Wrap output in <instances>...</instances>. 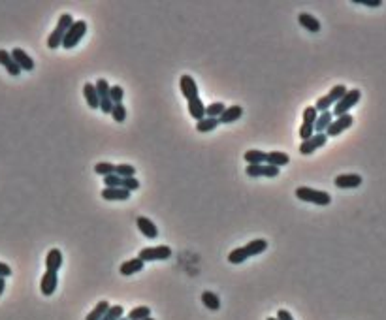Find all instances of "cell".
Returning <instances> with one entry per match:
<instances>
[{"instance_id": "6da1fadb", "label": "cell", "mask_w": 386, "mask_h": 320, "mask_svg": "<svg viewBox=\"0 0 386 320\" xmlns=\"http://www.w3.org/2000/svg\"><path fill=\"white\" fill-rule=\"evenodd\" d=\"M74 23H76V21H74V17L70 16V14H62V16L59 17V23L55 27V31L47 36V47H49V49H59V47H62V40H64L68 29Z\"/></svg>"}, {"instance_id": "7a4b0ae2", "label": "cell", "mask_w": 386, "mask_h": 320, "mask_svg": "<svg viewBox=\"0 0 386 320\" xmlns=\"http://www.w3.org/2000/svg\"><path fill=\"white\" fill-rule=\"evenodd\" d=\"M296 198L301 200V202H309L315 203V205H330L332 203V196L326 190H315L311 187H300L296 188Z\"/></svg>"}, {"instance_id": "3957f363", "label": "cell", "mask_w": 386, "mask_h": 320, "mask_svg": "<svg viewBox=\"0 0 386 320\" xmlns=\"http://www.w3.org/2000/svg\"><path fill=\"white\" fill-rule=\"evenodd\" d=\"M347 91L348 89L345 85H335L330 93L326 94V96L318 98L317 104H315V110L320 111V113H322V111H330V108H333V106H335V104H337V102H339L341 98L347 94Z\"/></svg>"}, {"instance_id": "277c9868", "label": "cell", "mask_w": 386, "mask_h": 320, "mask_svg": "<svg viewBox=\"0 0 386 320\" xmlns=\"http://www.w3.org/2000/svg\"><path fill=\"white\" fill-rule=\"evenodd\" d=\"M360 96H362V93H360V89H350V91H347V94L341 98L335 106H333V117H341V115H347L348 110L350 108H354L356 104L360 102Z\"/></svg>"}, {"instance_id": "5b68a950", "label": "cell", "mask_w": 386, "mask_h": 320, "mask_svg": "<svg viewBox=\"0 0 386 320\" xmlns=\"http://www.w3.org/2000/svg\"><path fill=\"white\" fill-rule=\"evenodd\" d=\"M87 34V23L85 21H76L66 32V36L62 40V47L64 49H74V47L83 40V36Z\"/></svg>"}, {"instance_id": "8992f818", "label": "cell", "mask_w": 386, "mask_h": 320, "mask_svg": "<svg viewBox=\"0 0 386 320\" xmlns=\"http://www.w3.org/2000/svg\"><path fill=\"white\" fill-rule=\"evenodd\" d=\"M171 256V249L168 245H156V247H145L139 250L138 258L143 262H158V260H168Z\"/></svg>"}, {"instance_id": "52a82bcc", "label": "cell", "mask_w": 386, "mask_h": 320, "mask_svg": "<svg viewBox=\"0 0 386 320\" xmlns=\"http://www.w3.org/2000/svg\"><path fill=\"white\" fill-rule=\"evenodd\" d=\"M352 123H354V119H352V115H341V117H333L332 121V125L328 126V130H326V136L328 138H335V136H339L341 132H345V130H348L350 126H352Z\"/></svg>"}, {"instance_id": "ba28073f", "label": "cell", "mask_w": 386, "mask_h": 320, "mask_svg": "<svg viewBox=\"0 0 386 320\" xmlns=\"http://www.w3.org/2000/svg\"><path fill=\"white\" fill-rule=\"evenodd\" d=\"M328 136L326 134H315L311 140H305L300 143V155H313L317 149L324 147L326 143H328Z\"/></svg>"}, {"instance_id": "9c48e42d", "label": "cell", "mask_w": 386, "mask_h": 320, "mask_svg": "<svg viewBox=\"0 0 386 320\" xmlns=\"http://www.w3.org/2000/svg\"><path fill=\"white\" fill-rule=\"evenodd\" d=\"M179 89H181V94L186 98V102L198 98V85H196V81L188 74L179 78Z\"/></svg>"}, {"instance_id": "30bf717a", "label": "cell", "mask_w": 386, "mask_h": 320, "mask_svg": "<svg viewBox=\"0 0 386 320\" xmlns=\"http://www.w3.org/2000/svg\"><path fill=\"white\" fill-rule=\"evenodd\" d=\"M247 175L249 177H277L279 168L271 164H258V166H247Z\"/></svg>"}, {"instance_id": "8fae6325", "label": "cell", "mask_w": 386, "mask_h": 320, "mask_svg": "<svg viewBox=\"0 0 386 320\" xmlns=\"http://www.w3.org/2000/svg\"><path fill=\"white\" fill-rule=\"evenodd\" d=\"M12 59L16 61V64L21 68V72H31V70H34V61H32L31 57L27 55V51L25 49H21V47H14L12 51Z\"/></svg>"}, {"instance_id": "7c38bea8", "label": "cell", "mask_w": 386, "mask_h": 320, "mask_svg": "<svg viewBox=\"0 0 386 320\" xmlns=\"http://www.w3.org/2000/svg\"><path fill=\"white\" fill-rule=\"evenodd\" d=\"M333 185L339 188H358L362 185V175L358 173H343V175H337Z\"/></svg>"}, {"instance_id": "4fadbf2b", "label": "cell", "mask_w": 386, "mask_h": 320, "mask_svg": "<svg viewBox=\"0 0 386 320\" xmlns=\"http://www.w3.org/2000/svg\"><path fill=\"white\" fill-rule=\"evenodd\" d=\"M57 284H59V275L53 273V271H46L44 277H42V282H40V292L44 296H53V292L57 290Z\"/></svg>"}, {"instance_id": "5bb4252c", "label": "cell", "mask_w": 386, "mask_h": 320, "mask_svg": "<svg viewBox=\"0 0 386 320\" xmlns=\"http://www.w3.org/2000/svg\"><path fill=\"white\" fill-rule=\"evenodd\" d=\"M130 194L132 192H128L126 188L123 187H117V188H104L102 190V198L104 200H108V202H124V200H130Z\"/></svg>"}, {"instance_id": "9a60e30c", "label": "cell", "mask_w": 386, "mask_h": 320, "mask_svg": "<svg viewBox=\"0 0 386 320\" xmlns=\"http://www.w3.org/2000/svg\"><path fill=\"white\" fill-rule=\"evenodd\" d=\"M136 224H138V230L145 235L147 239H156L158 237V228H156L153 220H149V217H138Z\"/></svg>"}, {"instance_id": "2e32d148", "label": "cell", "mask_w": 386, "mask_h": 320, "mask_svg": "<svg viewBox=\"0 0 386 320\" xmlns=\"http://www.w3.org/2000/svg\"><path fill=\"white\" fill-rule=\"evenodd\" d=\"M61 265H62V252L59 249H51L46 256V271L59 273Z\"/></svg>"}, {"instance_id": "e0dca14e", "label": "cell", "mask_w": 386, "mask_h": 320, "mask_svg": "<svg viewBox=\"0 0 386 320\" xmlns=\"http://www.w3.org/2000/svg\"><path fill=\"white\" fill-rule=\"evenodd\" d=\"M143 265H145V262H143V260H139V258L136 256V258H132V260H126V262H123V264H121V267H119V271H121V275L128 277V275L139 273V271L143 269Z\"/></svg>"}, {"instance_id": "ac0fdd59", "label": "cell", "mask_w": 386, "mask_h": 320, "mask_svg": "<svg viewBox=\"0 0 386 320\" xmlns=\"http://www.w3.org/2000/svg\"><path fill=\"white\" fill-rule=\"evenodd\" d=\"M0 64L6 68L10 76H19L21 74V68L16 64V61L12 59V53L6 51V49H0Z\"/></svg>"}, {"instance_id": "d6986e66", "label": "cell", "mask_w": 386, "mask_h": 320, "mask_svg": "<svg viewBox=\"0 0 386 320\" xmlns=\"http://www.w3.org/2000/svg\"><path fill=\"white\" fill-rule=\"evenodd\" d=\"M83 96H85L89 108L100 110V98H98V93H96L94 83H85V85H83Z\"/></svg>"}, {"instance_id": "ffe728a7", "label": "cell", "mask_w": 386, "mask_h": 320, "mask_svg": "<svg viewBox=\"0 0 386 320\" xmlns=\"http://www.w3.org/2000/svg\"><path fill=\"white\" fill-rule=\"evenodd\" d=\"M241 115H243V108H241V106H230V108H226L223 115L219 117V123H221V125H230V123H236Z\"/></svg>"}, {"instance_id": "44dd1931", "label": "cell", "mask_w": 386, "mask_h": 320, "mask_svg": "<svg viewBox=\"0 0 386 320\" xmlns=\"http://www.w3.org/2000/svg\"><path fill=\"white\" fill-rule=\"evenodd\" d=\"M243 249L247 252V256H258V254H262L268 250V241L266 239H253V241H249L247 245H243Z\"/></svg>"}, {"instance_id": "7402d4cb", "label": "cell", "mask_w": 386, "mask_h": 320, "mask_svg": "<svg viewBox=\"0 0 386 320\" xmlns=\"http://www.w3.org/2000/svg\"><path fill=\"white\" fill-rule=\"evenodd\" d=\"M298 23H300L305 31L313 32V34L320 32V23H318V19H315L311 14H305V12L300 14V16H298Z\"/></svg>"}, {"instance_id": "603a6c76", "label": "cell", "mask_w": 386, "mask_h": 320, "mask_svg": "<svg viewBox=\"0 0 386 320\" xmlns=\"http://www.w3.org/2000/svg\"><path fill=\"white\" fill-rule=\"evenodd\" d=\"M188 113H190V117H192L196 123L206 117V106H204V102L200 100V96L188 102Z\"/></svg>"}, {"instance_id": "cb8c5ba5", "label": "cell", "mask_w": 386, "mask_h": 320, "mask_svg": "<svg viewBox=\"0 0 386 320\" xmlns=\"http://www.w3.org/2000/svg\"><path fill=\"white\" fill-rule=\"evenodd\" d=\"M332 121H333V113H332V110H330V111H322V113H318L317 123H315V132H317V134H326V130H328V126L332 125Z\"/></svg>"}, {"instance_id": "d4e9b609", "label": "cell", "mask_w": 386, "mask_h": 320, "mask_svg": "<svg viewBox=\"0 0 386 320\" xmlns=\"http://www.w3.org/2000/svg\"><path fill=\"white\" fill-rule=\"evenodd\" d=\"M243 158H245V160H247V164H251V166L266 164V160H268V153L258 151V149H249L247 153L243 155Z\"/></svg>"}, {"instance_id": "484cf974", "label": "cell", "mask_w": 386, "mask_h": 320, "mask_svg": "<svg viewBox=\"0 0 386 320\" xmlns=\"http://www.w3.org/2000/svg\"><path fill=\"white\" fill-rule=\"evenodd\" d=\"M290 162V156L286 155V153H281V151H271L268 153V160H266V164H271L275 166V168H281V166H286Z\"/></svg>"}, {"instance_id": "4316f807", "label": "cell", "mask_w": 386, "mask_h": 320, "mask_svg": "<svg viewBox=\"0 0 386 320\" xmlns=\"http://www.w3.org/2000/svg\"><path fill=\"white\" fill-rule=\"evenodd\" d=\"M202 303L206 305L211 311H219L221 309V299L217 296L215 292H209V290H204L202 292Z\"/></svg>"}, {"instance_id": "83f0119b", "label": "cell", "mask_w": 386, "mask_h": 320, "mask_svg": "<svg viewBox=\"0 0 386 320\" xmlns=\"http://www.w3.org/2000/svg\"><path fill=\"white\" fill-rule=\"evenodd\" d=\"M108 309H109V303L106 301V299H102V301H98V303L94 305V309L87 314L85 320H102L104 318V314L108 312Z\"/></svg>"}, {"instance_id": "f1b7e54d", "label": "cell", "mask_w": 386, "mask_h": 320, "mask_svg": "<svg viewBox=\"0 0 386 320\" xmlns=\"http://www.w3.org/2000/svg\"><path fill=\"white\" fill-rule=\"evenodd\" d=\"M219 125H221V123H219V119L204 117L202 121H198V123H196V130H198V132H202V134H206V132H211V130H215Z\"/></svg>"}, {"instance_id": "f546056e", "label": "cell", "mask_w": 386, "mask_h": 320, "mask_svg": "<svg viewBox=\"0 0 386 320\" xmlns=\"http://www.w3.org/2000/svg\"><path fill=\"white\" fill-rule=\"evenodd\" d=\"M151 316V309L147 307V305H139V307H134L130 312H128V320H143V318H149Z\"/></svg>"}, {"instance_id": "4dcf8cb0", "label": "cell", "mask_w": 386, "mask_h": 320, "mask_svg": "<svg viewBox=\"0 0 386 320\" xmlns=\"http://www.w3.org/2000/svg\"><path fill=\"white\" fill-rule=\"evenodd\" d=\"M224 110H226V108H224L223 102H213V104H209L208 108H206V117L219 119L224 113Z\"/></svg>"}, {"instance_id": "1f68e13d", "label": "cell", "mask_w": 386, "mask_h": 320, "mask_svg": "<svg viewBox=\"0 0 386 320\" xmlns=\"http://www.w3.org/2000/svg\"><path fill=\"white\" fill-rule=\"evenodd\" d=\"M247 258L249 256H247V252H245V249H243V247H238V249H234L230 254H228V262L238 265V264H243Z\"/></svg>"}, {"instance_id": "d6a6232c", "label": "cell", "mask_w": 386, "mask_h": 320, "mask_svg": "<svg viewBox=\"0 0 386 320\" xmlns=\"http://www.w3.org/2000/svg\"><path fill=\"white\" fill-rule=\"evenodd\" d=\"M124 316V309L123 305H109L108 312L104 314V318L102 320H119Z\"/></svg>"}, {"instance_id": "836d02e7", "label": "cell", "mask_w": 386, "mask_h": 320, "mask_svg": "<svg viewBox=\"0 0 386 320\" xmlns=\"http://www.w3.org/2000/svg\"><path fill=\"white\" fill-rule=\"evenodd\" d=\"M303 125H311V126H315V123H317V117H318V111L315 110V106H307L305 110H303Z\"/></svg>"}, {"instance_id": "e575fe53", "label": "cell", "mask_w": 386, "mask_h": 320, "mask_svg": "<svg viewBox=\"0 0 386 320\" xmlns=\"http://www.w3.org/2000/svg\"><path fill=\"white\" fill-rule=\"evenodd\" d=\"M94 87H96V93H98V98L100 100H104V98H109V83H108V79H98L96 83H94Z\"/></svg>"}, {"instance_id": "d590c367", "label": "cell", "mask_w": 386, "mask_h": 320, "mask_svg": "<svg viewBox=\"0 0 386 320\" xmlns=\"http://www.w3.org/2000/svg\"><path fill=\"white\" fill-rule=\"evenodd\" d=\"M115 173L119 175V177L126 179V177H134V175H136V170H134V166L132 164H117Z\"/></svg>"}, {"instance_id": "8d00e7d4", "label": "cell", "mask_w": 386, "mask_h": 320, "mask_svg": "<svg viewBox=\"0 0 386 320\" xmlns=\"http://www.w3.org/2000/svg\"><path fill=\"white\" fill-rule=\"evenodd\" d=\"M94 172L102 175V177H106V175L115 173V164H111V162H98V164L94 166Z\"/></svg>"}, {"instance_id": "74e56055", "label": "cell", "mask_w": 386, "mask_h": 320, "mask_svg": "<svg viewBox=\"0 0 386 320\" xmlns=\"http://www.w3.org/2000/svg\"><path fill=\"white\" fill-rule=\"evenodd\" d=\"M111 117H113L115 123H124L126 121V108H124L123 104H115L113 111H111Z\"/></svg>"}, {"instance_id": "f35d334b", "label": "cell", "mask_w": 386, "mask_h": 320, "mask_svg": "<svg viewBox=\"0 0 386 320\" xmlns=\"http://www.w3.org/2000/svg\"><path fill=\"white\" fill-rule=\"evenodd\" d=\"M123 96H124V91L121 85H115L109 89V98L113 104H123Z\"/></svg>"}, {"instance_id": "ab89813d", "label": "cell", "mask_w": 386, "mask_h": 320, "mask_svg": "<svg viewBox=\"0 0 386 320\" xmlns=\"http://www.w3.org/2000/svg\"><path fill=\"white\" fill-rule=\"evenodd\" d=\"M104 185L108 188H117L123 185V177H119L117 173H111V175H106L104 177Z\"/></svg>"}, {"instance_id": "60d3db41", "label": "cell", "mask_w": 386, "mask_h": 320, "mask_svg": "<svg viewBox=\"0 0 386 320\" xmlns=\"http://www.w3.org/2000/svg\"><path fill=\"white\" fill-rule=\"evenodd\" d=\"M313 136H315V126H311V125H301L300 126V138H301V141L311 140Z\"/></svg>"}, {"instance_id": "b9f144b4", "label": "cell", "mask_w": 386, "mask_h": 320, "mask_svg": "<svg viewBox=\"0 0 386 320\" xmlns=\"http://www.w3.org/2000/svg\"><path fill=\"white\" fill-rule=\"evenodd\" d=\"M121 187L126 188L128 192H134V190L139 188V181L136 179V177H126V179H123V185H121Z\"/></svg>"}, {"instance_id": "7bdbcfd3", "label": "cell", "mask_w": 386, "mask_h": 320, "mask_svg": "<svg viewBox=\"0 0 386 320\" xmlns=\"http://www.w3.org/2000/svg\"><path fill=\"white\" fill-rule=\"evenodd\" d=\"M356 4H363V6H367V8H378L382 2L380 0H354Z\"/></svg>"}, {"instance_id": "ee69618b", "label": "cell", "mask_w": 386, "mask_h": 320, "mask_svg": "<svg viewBox=\"0 0 386 320\" xmlns=\"http://www.w3.org/2000/svg\"><path fill=\"white\" fill-rule=\"evenodd\" d=\"M277 320H294V316H292V314H290L288 311L281 309V311L277 312Z\"/></svg>"}, {"instance_id": "f6af8a7d", "label": "cell", "mask_w": 386, "mask_h": 320, "mask_svg": "<svg viewBox=\"0 0 386 320\" xmlns=\"http://www.w3.org/2000/svg\"><path fill=\"white\" fill-rule=\"evenodd\" d=\"M4 288H6V281H4V277H0V296L4 294Z\"/></svg>"}, {"instance_id": "bcb514c9", "label": "cell", "mask_w": 386, "mask_h": 320, "mask_svg": "<svg viewBox=\"0 0 386 320\" xmlns=\"http://www.w3.org/2000/svg\"><path fill=\"white\" fill-rule=\"evenodd\" d=\"M266 320H277V316H270V318H266Z\"/></svg>"}, {"instance_id": "7dc6e473", "label": "cell", "mask_w": 386, "mask_h": 320, "mask_svg": "<svg viewBox=\"0 0 386 320\" xmlns=\"http://www.w3.org/2000/svg\"><path fill=\"white\" fill-rule=\"evenodd\" d=\"M119 320H128V318H126V316H123V318H119Z\"/></svg>"}, {"instance_id": "c3c4849f", "label": "cell", "mask_w": 386, "mask_h": 320, "mask_svg": "<svg viewBox=\"0 0 386 320\" xmlns=\"http://www.w3.org/2000/svg\"><path fill=\"white\" fill-rule=\"evenodd\" d=\"M143 320H154V318H151V316H149V318H143Z\"/></svg>"}]
</instances>
